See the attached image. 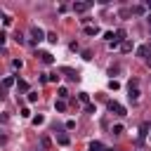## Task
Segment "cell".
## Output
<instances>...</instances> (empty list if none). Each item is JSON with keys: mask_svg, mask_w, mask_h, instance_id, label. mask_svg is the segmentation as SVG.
I'll return each mask as SVG.
<instances>
[{"mask_svg": "<svg viewBox=\"0 0 151 151\" xmlns=\"http://www.w3.org/2000/svg\"><path fill=\"white\" fill-rule=\"evenodd\" d=\"M28 35H31V45H38L40 40H45V31H42L40 26H31Z\"/></svg>", "mask_w": 151, "mask_h": 151, "instance_id": "1", "label": "cell"}, {"mask_svg": "<svg viewBox=\"0 0 151 151\" xmlns=\"http://www.w3.org/2000/svg\"><path fill=\"white\" fill-rule=\"evenodd\" d=\"M127 92H130L127 97H130L132 101H137V99H139V94H142V92H139V80H137V78H132V80L127 83Z\"/></svg>", "mask_w": 151, "mask_h": 151, "instance_id": "2", "label": "cell"}, {"mask_svg": "<svg viewBox=\"0 0 151 151\" xmlns=\"http://www.w3.org/2000/svg\"><path fill=\"white\" fill-rule=\"evenodd\" d=\"M106 106H109V111L116 113V116H127V109H125L123 104H118V101H109Z\"/></svg>", "mask_w": 151, "mask_h": 151, "instance_id": "3", "label": "cell"}, {"mask_svg": "<svg viewBox=\"0 0 151 151\" xmlns=\"http://www.w3.org/2000/svg\"><path fill=\"white\" fill-rule=\"evenodd\" d=\"M123 40H125V31L120 28V31H116V33H113V40L109 42V47H111V50H116V47H118Z\"/></svg>", "mask_w": 151, "mask_h": 151, "instance_id": "4", "label": "cell"}, {"mask_svg": "<svg viewBox=\"0 0 151 151\" xmlns=\"http://www.w3.org/2000/svg\"><path fill=\"white\" fill-rule=\"evenodd\" d=\"M92 5H94L92 0H85V2H73V9H76L78 14H83V12H87V9L92 7Z\"/></svg>", "mask_w": 151, "mask_h": 151, "instance_id": "5", "label": "cell"}, {"mask_svg": "<svg viewBox=\"0 0 151 151\" xmlns=\"http://www.w3.org/2000/svg\"><path fill=\"white\" fill-rule=\"evenodd\" d=\"M38 59H40L42 64H47V66H50V64H54V57H52L50 52H38Z\"/></svg>", "mask_w": 151, "mask_h": 151, "instance_id": "6", "label": "cell"}, {"mask_svg": "<svg viewBox=\"0 0 151 151\" xmlns=\"http://www.w3.org/2000/svg\"><path fill=\"white\" fill-rule=\"evenodd\" d=\"M61 73H64L68 80H78V71H73V68H68V66H64V68H61Z\"/></svg>", "mask_w": 151, "mask_h": 151, "instance_id": "7", "label": "cell"}, {"mask_svg": "<svg viewBox=\"0 0 151 151\" xmlns=\"http://www.w3.org/2000/svg\"><path fill=\"white\" fill-rule=\"evenodd\" d=\"M40 144H42V149H45V151H50V149H52V139H50L47 134H42V137H40Z\"/></svg>", "mask_w": 151, "mask_h": 151, "instance_id": "8", "label": "cell"}, {"mask_svg": "<svg viewBox=\"0 0 151 151\" xmlns=\"http://www.w3.org/2000/svg\"><path fill=\"white\" fill-rule=\"evenodd\" d=\"M57 142H59L61 146H66V144H68L71 139H68V134H66V132H59V134H57Z\"/></svg>", "mask_w": 151, "mask_h": 151, "instance_id": "9", "label": "cell"}, {"mask_svg": "<svg viewBox=\"0 0 151 151\" xmlns=\"http://www.w3.org/2000/svg\"><path fill=\"white\" fill-rule=\"evenodd\" d=\"M144 12H146V7H144V5H134V7L130 9V14H137V17H139V14H144Z\"/></svg>", "mask_w": 151, "mask_h": 151, "instance_id": "10", "label": "cell"}, {"mask_svg": "<svg viewBox=\"0 0 151 151\" xmlns=\"http://www.w3.org/2000/svg\"><path fill=\"white\" fill-rule=\"evenodd\" d=\"M120 50H123V52H132V40H127V38H125V40L120 42Z\"/></svg>", "mask_w": 151, "mask_h": 151, "instance_id": "11", "label": "cell"}, {"mask_svg": "<svg viewBox=\"0 0 151 151\" xmlns=\"http://www.w3.org/2000/svg\"><path fill=\"white\" fill-rule=\"evenodd\" d=\"M17 90H19V92H26V94H28V83H26V80H17Z\"/></svg>", "mask_w": 151, "mask_h": 151, "instance_id": "12", "label": "cell"}, {"mask_svg": "<svg viewBox=\"0 0 151 151\" xmlns=\"http://www.w3.org/2000/svg\"><path fill=\"white\" fill-rule=\"evenodd\" d=\"M99 33V26H85V35H97Z\"/></svg>", "mask_w": 151, "mask_h": 151, "instance_id": "13", "label": "cell"}, {"mask_svg": "<svg viewBox=\"0 0 151 151\" xmlns=\"http://www.w3.org/2000/svg\"><path fill=\"white\" fill-rule=\"evenodd\" d=\"M54 109H57V111H66V101H64V99H57V101H54Z\"/></svg>", "mask_w": 151, "mask_h": 151, "instance_id": "14", "label": "cell"}, {"mask_svg": "<svg viewBox=\"0 0 151 151\" xmlns=\"http://www.w3.org/2000/svg\"><path fill=\"white\" fill-rule=\"evenodd\" d=\"M137 54L146 59V54H149V47H146V45H142V47H137Z\"/></svg>", "mask_w": 151, "mask_h": 151, "instance_id": "15", "label": "cell"}, {"mask_svg": "<svg viewBox=\"0 0 151 151\" xmlns=\"http://www.w3.org/2000/svg\"><path fill=\"white\" fill-rule=\"evenodd\" d=\"M57 97H59V99H66V97H68V90H66V87H59V90H57Z\"/></svg>", "mask_w": 151, "mask_h": 151, "instance_id": "16", "label": "cell"}, {"mask_svg": "<svg viewBox=\"0 0 151 151\" xmlns=\"http://www.w3.org/2000/svg\"><path fill=\"white\" fill-rule=\"evenodd\" d=\"M78 99H80V101H83L85 106L90 104V94H87V92H80V94H78Z\"/></svg>", "mask_w": 151, "mask_h": 151, "instance_id": "17", "label": "cell"}, {"mask_svg": "<svg viewBox=\"0 0 151 151\" xmlns=\"http://www.w3.org/2000/svg\"><path fill=\"white\" fill-rule=\"evenodd\" d=\"M47 83H59V73H47Z\"/></svg>", "mask_w": 151, "mask_h": 151, "instance_id": "18", "label": "cell"}, {"mask_svg": "<svg viewBox=\"0 0 151 151\" xmlns=\"http://www.w3.org/2000/svg\"><path fill=\"white\" fill-rule=\"evenodd\" d=\"M12 85H14V78H12V76L2 80V87H5V90H7V87H12Z\"/></svg>", "mask_w": 151, "mask_h": 151, "instance_id": "19", "label": "cell"}, {"mask_svg": "<svg viewBox=\"0 0 151 151\" xmlns=\"http://www.w3.org/2000/svg\"><path fill=\"white\" fill-rule=\"evenodd\" d=\"M111 132H113V134H123V132H125V127L118 123V125H113V130H111Z\"/></svg>", "mask_w": 151, "mask_h": 151, "instance_id": "20", "label": "cell"}, {"mask_svg": "<svg viewBox=\"0 0 151 151\" xmlns=\"http://www.w3.org/2000/svg\"><path fill=\"white\" fill-rule=\"evenodd\" d=\"M45 40H47V42H52V45H54V42H57V33H47V35H45Z\"/></svg>", "mask_w": 151, "mask_h": 151, "instance_id": "21", "label": "cell"}, {"mask_svg": "<svg viewBox=\"0 0 151 151\" xmlns=\"http://www.w3.org/2000/svg\"><path fill=\"white\" fill-rule=\"evenodd\" d=\"M118 87H120L118 80H109V90H118Z\"/></svg>", "mask_w": 151, "mask_h": 151, "instance_id": "22", "label": "cell"}, {"mask_svg": "<svg viewBox=\"0 0 151 151\" xmlns=\"http://www.w3.org/2000/svg\"><path fill=\"white\" fill-rule=\"evenodd\" d=\"M28 101H31V104L38 101V92H31V90H28Z\"/></svg>", "mask_w": 151, "mask_h": 151, "instance_id": "23", "label": "cell"}, {"mask_svg": "<svg viewBox=\"0 0 151 151\" xmlns=\"http://www.w3.org/2000/svg\"><path fill=\"white\" fill-rule=\"evenodd\" d=\"M42 123H45V116H35L33 118V125H42Z\"/></svg>", "mask_w": 151, "mask_h": 151, "instance_id": "24", "label": "cell"}, {"mask_svg": "<svg viewBox=\"0 0 151 151\" xmlns=\"http://www.w3.org/2000/svg\"><path fill=\"white\" fill-rule=\"evenodd\" d=\"M90 151H101V144H99V142H92V144H90Z\"/></svg>", "mask_w": 151, "mask_h": 151, "instance_id": "25", "label": "cell"}, {"mask_svg": "<svg viewBox=\"0 0 151 151\" xmlns=\"http://www.w3.org/2000/svg\"><path fill=\"white\" fill-rule=\"evenodd\" d=\"M14 40H17V42H19V45H24V42H26V40H24V35H21V33H17V35H14Z\"/></svg>", "mask_w": 151, "mask_h": 151, "instance_id": "26", "label": "cell"}, {"mask_svg": "<svg viewBox=\"0 0 151 151\" xmlns=\"http://www.w3.org/2000/svg\"><path fill=\"white\" fill-rule=\"evenodd\" d=\"M5 40H7V35H5V33H2V31H0V47H2V45H5Z\"/></svg>", "mask_w": 151, "mask_h": 151, "instance_id": "27", "label": "cell"}, {"mask_svg": "<svg viewBox=\"0 0 151 151\" xmlns=\"http://www.w3.org/2000/svg\"><path fill=\"white\" fill-rule=\"evenodd\" d=\"M144 7H146V9H151V0H146V2H144Z\"/></svg>", "mask_w": 151, "mask_h": 151, "instance_id": "28", "label": "cell"}, {"mask_svg": "<svg viewBox=\"0 0 151 151\" xmlns=\"http://www.w3.org/2000/svg\"><path fill=\"white\" fill-rule=\"evenodd\" d=\"M146 64H149V66H151V57H146Z\"/></svg>", "mask_w": 151, "mask_h": 151, "instance_id": "29", "label": "cell"}, {"mask_svg": "<svg viewBox=\"0 0 151 151\" xmlns=\"http://www.w3.org/2000/svg\"><path fill=\"white\" fill-rule=\"evenodd\" d=\"M101 151H116V149H101Z\"/></svg>", "mask_w": 151, "mask_h": 151, "instance_id": "30", "label": "cell"}, {"mask_svg": "<svg viewBox=\"0 0 151 151\" xmlns=\"http://www.w3.org/2000/svg\"><path fill=\"white\" fill-rule=\"evenodd\" d=\"M149 24H151V14H149Z\"/></svg>", "mask_w": 151, "mask_h": 151, "instance_id": "31", "label": "cell"}, {"mask_svg": "<svg viewBox=\"0 0 151 151\" xmlns=\"http://www.w3.org/2000/svg\"><path fill=\"white\" fill-rule=\"evenodd\" d=\"M149 139H151V134H149Z\"/></svg>", "mask_w": 151, "mask_h": 151, "instance_id": "32", "label": "cell"}, {"mask_svg": "<svg viewBox=\"0 0 151 151\" xmlns=\"http://www.w3.org/2000/svg\"><path fill=\"white\" fill-rule=\"evenodd\" d=\"M149 47H151V42H149Z\"/></svg>", "mask_w": 151, "mask_h": 151, "instance_id": "33", "label": "cell"}, {"mask_svg": "<svg viewBox=\"0 0 151 151\" xmlns=\"http://www.w3.org/2000/svg\"><path fill=\"white\" fill-rule=\"evenodd\" d=\"M87 151H90V149H87Z\"/></svg>", "mask_w": 151, "mask_h": 151, "instance_id": "34", "label": "cell"}]
</instances>
